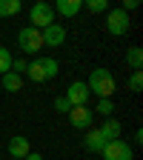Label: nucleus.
Instances as JSON below:
<instances>
[{"instance_id": "f257e3e1", "label": "nucleus", "mask_w": 143, "mask_h": 160, "mask_svg": "<svg viewBox=\"0 0 143 160\" xmlns=\"http://www.w3.org/2000/svg\"><path fill=\"white\" fill-rule=\"evenodd\" d=\"M86 89L89 94H97L100 100H112V92H115V77L109 69H92L89 80H86Z\"/></svg>"}, {"instance_id": "f03ea898", "label": "nucleus", "mask_w": 143, "mask_h": 160, "mask_svg": "<svg viewBox=\"0 0 143 160\" xmlns=\"http://www.w3.org/2000/svg\"><path fill=\"white\" fill-rule=\"evenodd\" d=\"M57 72H60V66H57V60H54V57H34L32 63L26 66V74H29L32 83L52 80V77H57Z\"/></svg>"}, {"instance_id": "7ed1b4c3", "label": "nucleus", "mask_w": 143, "mask_h": 160, "mask_svg": "<svg viewBox=\"0 0 143 160\" xmlns=\"http://www.w3.org/2000/svg\"><path fill=\"white\" fill-rule=\"evenodd\" d=\"M17 46L23 49L26 54H37L40 49H43V34H40V29H34V26L20 29V34H17Z\"/></svg>"}, {"instance_id": "20e7f679", "label": "nucleus", "mask_w": 143, "mask_h": 160, "mask_svg": "<svg viewBox=\"0 0 143 160\" xmlns=\"http://www.w3.org/2000/svg\"><path fill=\"white\" fill-rule=\"evenodd\" d=\"M29 20H32V26L43 32L46 26L54 23V6L52 3H34L32 12H29Z\"/></svg>"}, {"instance_id": "39448f33", "label": "nucleus", "mask_w": 143, "mask_h": 160, "mask_svg": "<svg viewBox=\"0 0 143 160\" xmlns=\"http://www.w3.org/2000/svg\"><path fill=\"white\" fill-rule=\"evenodd\" d=\"M129 26H132V20H129V14L123 9H109V14H106V29H109V34L120 37V34L129 32Z\"/></svg>"}, {"instance_id": "423d86ee", "label": "nucleus", "mask_w": 143, "mask_h": 160, "mask_svg": "<svg viewBox=\"0 0 143 160\" xmlns=\"http://www.w3.org/2000/svg\"><path fill=\"white\" fill-rule=\"evenodd\" d=\"M100 154H103V160H132L135 157L132 154V146L126 143V140H120V137L117 140H109Z\"/></svg>"}, {"instance_id": "0eeeda50", "label": "nucleus", "mask_w": 143, "mask_h": 160, "mask_svg": "<svg viewBox=\"0 0 143 160\" xmlns=\"http://www.w3.org/2000/svg\"><path fill=\"white\" fill-rule=\"evenodd\" d=\"M92 120H94V112L89 106H72L69 112V123L74 129H92Z\"/></svg>"}, {"instance_id": "6e6552de", "label": "nucleus", "mask_w": 143, "mask_h": 160, "mask_svg": "<svg viewBox=\"0 0 143 160\" xmlns=\"http://www.w3.org/2000/svg\"><path fill=\"white\" fill-rule=\"evenodd\" d=\"M72 106H86V100H89V89H86V83L83 80H74V83L66 89V94H63Z\"/></svg>"}, {"instance_id": "1a4fd4ad", "label": "nucleus", "mask_w": 143, "mask_h": 160, "mask_svg": "<svg viewBox=\"0 0 143 160\" xmlns=\"http://www.w3.org/2000/svg\"><path fill=\"white\" fill-rule=\"evenodd\" d=\"M40 34H43V46H60V43L66 40V29L60 26V23H52V26H46Z\"/></svg>"}, {"instance_id": "9d476101", "label": "nucleus", "mask_w": 143, "mask_h": 160, "mask_svg": "<svg viewBox=\"0 0 143 160\" xmlns=\"http://www.w3.org/2000/svg\"><path fill=\"white\" fill-rule=\"evenodd\" d=\"M29 152H32V146H29V137L17 134V137H12V140H9V154H12V160H23Z\"/></svg>"}, {"instance_id": "9b49d317", "label": "nucleus", "mask_w": 143, "mask_h": 160, "mask_svg": "<svg viewBox=\"0 0 143 160\" xmlns=\"http://www.w3.org/2000/svg\"><path fill=\"white\" fill-rule=\"evenodd\" d=\"M83 143H86V149H89L92 154H100V152H103V146H106V140H103V134H100L97 129H89V134L83 137Z\"/></svg>"}, {"instance_id": "f8f14e48", "label": "nucleus", "mask_w": 143, "mask_h": 160, "mask_svg": "<svg viewBox=\"0 0 143 160\" xmlns=\"http://www.w3.org/2000/svg\"><path fill=\"white\" fill-rule=\"evenodd\" d=\"M97 132L103 134V140L109 143V140H117V137H120V123H117L115 117H109V120H103V126H100Z\"/></svg>"}, {"instance_id": "ddd939ff", "label": "nucleus", "mask_w": 143, "mask_h": 160, "mask_svg": "<svg viewBox=\"0 0 143 160\" xmlns=\"http://www.w3.org/2000/svg\"><path fill=\"white\" fill-rule=\"evenodd\" d=\"M80 6H83V0H57V14L74 17V14L80 12Z\"/></svg>"}, {"instance_id": "4468645a", "label": "nucleus", "mask_w": 143, "mask_h": 160, "mask_svg": "<svg viewBox=\"0 0 143 160\" xmlns=\"http://www.w3.org/2000/svg\"><path fill=\"white\" fill-rule=\"evenodd\" d=\"M20 9H23L20 0H0V17H14L20 14Z\"/></svg>"}, {"instance_id": "2eb2a0df", "label": "nucleus", "mask_w": 143, "mask_h": 160, "mask_svg": "<svg viewBox=\"0 0 143 160\" xmlns=\"http://www.w3.org/2000/svg\"><path fill=\"white\" fill-rule=\"evenodd\" d=\"M3 89L6 92H20V89H23V77L14 74V72H6L3 74Z\"/></svg>"}, {"instance_id": "dca6fc26", "label": "nucleus", "mask_w": 143, "mask_h": 160, "mask_svg": "<svg viewBox=\"0 0 143 160\" xmlns=\"http://www.w3.org/2000/svg\"><path fill=\"white\" fill-rule=\"evenodd\" d=\"M126 63H129L135 72H140V69H143V52H140L137 46H132V49L126 52Z\"/></svg>"}, {"instance_id": "f3484780", "label": "nucleus", "mask_w": 143, "mask_h": 160, "mask_svg": "<svg viewBox=\"0 0 143 160\" xmlns=\"http://www.w3.org/2000/svg\"><path fill=\"white\" fill-rule=\"evenodd\" d=\"M6 72H12V52L6 46H0V77H3Z\"/></svg>"}, {"instance_id": "a211bd4d", "label": "nucleus", "mask_w": 143, "mask_h": 160, "mask_svg": "<svg viewBox=\"0 0 143 160\" xmlns=\"http://www.w3.org/2000/svg\"><path fill=\"white\" fill-rule=\"evenodd\" d=\"M86 9H89V12H94V14L109 12V0H89V3H86Z\"/></svg>"}, {"instance_id": "6ab92c4d", "label": "nucleus", "mask_w": 143, "mask_h": 160, "mask_svg": "<svg viewBox=\"0 0 143 160\" xmlns=\"http://www.w3.org/2000/svg\"><path fill=\"white\" fill-rule=\"evenodd\" d=\"M129 89H132V92H140V89H143V72H132V77H129Z\"/></svg>"}, {"instance_id": "aec40b11", "label": "nucleus", "mask_w": 143, "mask_h": 160, "mask_svg": "<svg viewBox=\"0 0 143 160\" xmlns=\"http://www.w3.org/2000/svg\"><path fill=\"white\" fill-rule=\"evenodd\" d=\"M54 109H57V112H66V114H69V112H72V103H69V100H66L63 94H60V97H54Z\"/></svg>"}, {"instance_id": "412c9836", "label": "nucleus", "mask_w": 143, "mask_h": 160, "mask_svg": "<svg viewBox=\"0 0 143 160\" xmlns=\"http://www.w3.org/2000/svg\"><path fill=\"white\" fill-rule=\"evenodd\" d=\"M112 112H115L112 100H97V114H112Z\"/></svg>"}, {"instance_id": "4be33fe9", "label": "nucleus", "mask_w": 143, "mask_h": 160, "mask_svg": "<svg viewBox=\"0 0 143 160\" xmlns=\"http://www.w3.org/2000/svg\"><path fill=\"white\" fill-rule=\"evenodd\" d=\"M26 66H29V63H26V60H12V72H14V74H20V77H23V72H26Z\"/></svg>"}, {"instance_id": "5701e85b", "label": "nucleus", "mask_w": 143, "mask_h": 160, "mask_svg": "<svg viewBox=\"0 0 143 160\" xmlns=\"http://www.w3.org/2000/svg\"><path fill=\"white\" fill-rule=\"evenodd\" d=\"M120 9H123L126 14H129V12H135V9H137V0H123V6H120Z\"/></svg>"}, {"instance_id": "b1692460", "label": "nucleus", "mask_w": 143, "mask_h": 160, "mask_svg": "<svg viewBox=\"0 0 143 160\" xmlns=\"http://www.w3.org/2000/svg\"><path fill=\"white\" fill-rule=\"evenodd\" d=\"M23 160H43V154H37V152H29V154H26Z\"/></svg>"}]
</instances>
